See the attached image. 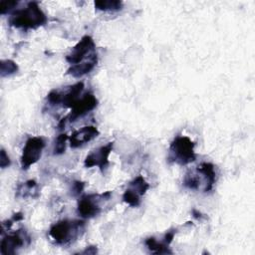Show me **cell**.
<instances>
[{
    "mask_svg": "<svg viewBox=\"0 0 255 255\" xmlns=\"http://www.w3.org/2000/svg\"><path fill=\"white\" fill-rule=\"evenodd\" d=\"M47 22V16L39 7L37 2H29L25 8L14 11L9 19L8 23L10 26H13L22 30L37 29L40 26H43Z\"/></svg>",
    "mask_w": 255,
    "mask_h": 255,
    "instance_id": "cell-1",
    "label": "cell"
},
{
    "mask_svg": "<svg viewBox=\"0 0 255 255\" xmlns=\"http://www.w3.org/2000/svg\"><path fill=\"white\" fill-rule=\"evenodd\" d=\"M85 230V222L82 220H60L50 228V236L59 245H67L75 241Z\"/></svg>",
    "mask_w": 255,
    "mask_h": 255,
    "instance_id": "cell-2",
    "label": "cell"
},
{
    "mask_svg": "<svg viewBox=\"0 0 255 255\" xmlns=\"http://www.w3.org/2000/svg\"><path fill=\"white\" fill-rule=\"evenodd\" d=\"M195 143L184 135L176 136L170 143L168 159L179 165H185L195 160Z\"/></svg>",
    "mask_w": 255,
    "mask_h": 255,
    "instance_id": "cell-3",
    "label": "cell"
},
{
    "mask_svg": "<svg viewBox=\"0 0 255 255\" xmlns=\"http://www.w3.org/2000/svg\"><path fill=\"white\" fill-rule=\"evenodd\" d=\"M96 45L91 36H84L66 56V61L71 65H78L88 61L96 55Z\"/></svg>",
    "mask_w": 255,
    "mask_h": 255,
    "instance_id": "cell-4",
    "label": "cell"
},
{
    "mask_svg": "<svg viewBox=\"0 0 255 255\" xmlns=\"http://www.w3.org/2000/svg\"><path fill=\"white\" fill-rule=\"evenodd\" d=\"M44 147L45 141L42 137L33 136L28 138L22 150L20 159L21 168L28 169L32 164L36 163L40 159Z\"/></svg>",
    "mask_w": 255,
    "mask_h": 255,
    "instance_id": "cell-5",
    "label": "cell"
},
{
    "mask_svg": "<svg viewBox=\"0 0 255 255\" xmlns=\"http://www.w3.org/2000/svg\"><path fill=\"white\" fill-rule=\"evenodd\" d=\"M98 106V100L93 94H86L82 98H80L71 108V113L62 119L59 123L58 128H63L65 127L66 122H75L78 118H81L93 111Z\"/></svg>",
    "mask_w": 255,
    "mask_h": 255,
    "instance_id": "cell-6",
    "label": "cell"
},
{
    "mask_svg": "<svg viewBox=\"0 0 255 255\" xmlns=\"http://www.w3.org/2000/svg\"><path fill=\"white\" fill-rule=\"evenodd\" d=\"M111 195V191H107L102 194H91L83 196L78 201L77 211L79 215H81L84 218H91L98 215L101 212L99 201L101 199H109Z\"/></svg>",
    "mask_w": 255,
    "mask_h": 255,
    "instance_id": "cell-7",
    "label": "cell"
},
{
    "mask_svg": "<svg viewBox=\"0 0 255 255\" xmlns=\"http://www.w3.org/2000/svg\"><path fill=\"white\" fill-rule=\"evenodd\" d=\"M29 243H30V237L28 236L25 230L21 229L16 231L13 234H8L2 238L0 252L3 255L15 254L17 249Z\"/></svg>",
    "mask_w": 255,
    "mask_h": 255,
    "instance_id": "cell-8",
    "label": "cell"
},
{
    "mask_svg": "<svg viewBox=\"0 0 255 255\" xmlns=\"http://www.w3.org/2000/svg\"><path fill=\"white\" fill-rule=\"evenodd\" d=\"M113 147H114V141H111V142H108L106 145H103L98 149L93 150L91 153H89L86 156L85 166L86 167L99 166L100 170L104 172L105 169L110 164L109 155L112 152Z\"/></svg>",
    "mask_w": 255,
    "mask_h": 255,
    "instance_id": "cell-9",
    "label": "cell"
},
{
    "mask_svg": "<svg viewBox=\"0 0 255 255\" xmlns=\"http://www.w3.org/2000/svg\"><path fill=\"white\" fill-rule=\"evenodd\" d=\"M99 134H100V131L96 127H94V126L83 127L82 128L72 132V134L69 137L70 145L73 148H77V147L93 140Z\"/></svg>",
    "mask_w": 255,
    "mask_h": 255,
    "instance_id": "cell-10",
    "label": "cell"
},
{
    "mask_svg": "<svg viewBox=\"0 0 255 255\" xmlns=\"http://www.w3.org/2000/svg\"><path fill=\"white\" fill-rule=\"evenodd\" d=\"M196 170L202 175L204 180V192H208L213 188V185L216 180V174L214 171V165L210 162H202L200 163Z\"/></svg>",
    "mask_w": 255,
    "mask_h": 255,
    "instance_id": "cell-11",
    "label": "cell"
},
{
    "mask_svg": "<svg viewBox=\"0 0 255 255\" xmlns=\"http://www.w3.org/2000/svg\"><path fill=\"white\" fill-rule=\"evenodd\" d=\"M97 63H98V54L94 55L91 59H89L86 62H83V63L78 64V65L71 66L68 69L67 74L72 75L75 78H80V77L90 73L96 67Z\"/></svg>",
    "mask_w": 255,
    "mask_h": 255,
    "instance_id": "cell-12",
    "label": "cell"
},
{
    "mask_svg": "<svg viewBox=\"0 0 255 255\" xmlns=\"http://www.w3.org/2000/svg\"><path fill=\"white\" fill-rule=\"evenodd\" d=\"M84 90L83 82H78L77 84L70 87V89L63 95L62 94V106L65 108H72L73 105L80 99V95Z\"/></svg>",
    "mask_w": 255,
    "mask_h": 255,
    "instance_id": "cell-13",
    "label": "cell"
},
{
    "mask_svg": "<svg viewBox=\"0 0 255 255\" xmlns=\"http://www.w3.org/2000/svg\"><path fill=\"white\" fill-rule=\"evenodd\" d=\"M39 195V189L37 182L35 180H27L26 182H23L18 185L17 191H16V196L17 197H22V198H27V197H38Z\"/></svg>",
    "mask_w": 255,
    "mask_h": 255,
    "instance_id": "cell-14",
    "label": "cell"
},
{
    "mask_svg": "<svg viewBox=\"0 0 255 255\" xmlns=\"http://www.w3.org/2000/svg\"><path fill=\"white\" fill-rule=\"evenodd\" d=\"M145 245L148 250L154 254H171L172 252L168 249V244H166L163 240L157 241L154 237H149L145 239Z\"/></svg>",
    "mask_w": 255,
    "mask_h": 255,
    "instance_id": "cell-15",
    "label": "cell"
},
{
    "mask_svg": "<svg viewBox=\"0 0 255 255\" xmlns=\"http://www.w3.org/2000/svg\"><path fill=\"white\" fill-rule=\"evenodd\" d=\"M94 4L95 8L101 11H118L123 8V2L119 0H98Z\"/></svg>",
    "mask_w": 255,
    "mask_h": 255,
    "instance_id": "cell-16",
    "label": "cell"
},
{
    "mask_svg": "<svg viewBox=\"0 0 255 255\" xmlns=\"http://www.w3.org/2000/svg\"><path fill=\"white\" fill-rule=\"evenodd\" d=\"M129 188L135 191L139 196H142L149 188V184L142 175H138L129 182Z\"/></svg>",
    "mask_w": 255,
    "mask_h": 255,
    "instance_id": "cell-17",
    "label": "cell"
},
{
    "mask_svg": "<svg viewBox=\"0 0 255 255\" xmlns=\"http://www.w3.org/2000/svg\"><path fill=\"white\" fill-rule=\"evenodd\" d=\"M18 71L17 64L12 60H2L0 63V75L1 77L11 76Z\"/></svg>",
    "mask_w": 255,
    "mask_h": 255,
    "instance_id": "cell-18",
    "label": "cell"
},
{
    "mask_svg": "<svg viewBox=\"0 0 255 255\" xmlns=\"http://www.w3.org/2000/svg\"><path fill=\"white\" fill-rule=\"evenodd\" d=\"M123 200L131 207H137L140 204V196L129 187L124 192Z\"/></svg>",
    "mask_w": 255,
    "mask_h": 255,
    "instance_id": "cell-19",
    "label": "cell"
},
{
    "mask_svg": "<svg viewBox=\"0 0 255 255\" xmlns=\"http://www.w3.org/2000/svg\"><path fill=\"white\" fill-rule=\"evenodd\" d=\"M200 178L198 174H195L193 172L191 173H187L184 176L183 179V184L184 186H186L189 189H198L199 185H200Z\"/></svg>",
    "mask_w": 255,
    "mask_h": 255,
    "instance_id": "cell-20",
    "label": "cell"
},
{
    "mask_svg": "<svg viewBox=\"0 0 255 255\" xmlns=\"http://www.w3.org/2000/svg\"><path fill=\"white\" fill-rule=\"evenodd\" d=\"M68 135L66 133H61L55 140L54 145V154H61L66 150V141L68 139Z\"/></svg>",
    "mask_w": 255,
    "mask_h": 255,
    "instance_id": "cell-21",
    "label": "cell"
},
{
    "mask_svg": "<svg viewBox=\"0 0 255 255\" xmlns=\"http://www.w3.org/2000/svg\"><path fill=\"white\" fill-rule=\"evenodd\" d=\"M47 101L51 106H56L62 103V94L58 90H52L47 95Z\"/></svg>",
    "mask_w": 255,
    "mask_h": 255,
    "instance_id": "cell-22",
    "label": "cell"
},
{
    "mask_svg": "<svg viewBox=\"0 0 255 255\" xmlns=\"http://www.w3.org/2000/svg\"><path fill=\"white\" fill-rule=\"evenodd\" d=\"M18 1H2L0 4V9L2 14H6L11 11L15 6H17Z\"/></svg>",
    "mask_w": 255,
    "mask_h": 255,
    "instance_id": "cell-23",
    "label": "cell"
},
{
    "mask_svg": "<svg viewBox=\"0 0 255 255\" xmlns=\"http://www.w3.org/2000/svg\"><path fill=\"white\" fill-rule=\"evenodd\" d=\"M10 163H11V161H10V158H9L8 154L2 148L1 152H0V166L2 168H5V167H8L10 165Z\"/></svg>",
    "mask_w": 255,
    "mask_h": 255,
    "instance_id": "cell-24",
    "label": "cell"
},
{
    "mask_svg": "<svg viewBox=\"0 0 255 255\" xmlns=\"http://www.w3.org/2000/svg\"><path fill=\"white\" fill-rule=\"evenodd\" d=\"M84 186H85L84 182L79 181V180L74 181L73 185H72V193H73V195H79L83 191Z\"/></svg>",
    "mask_w": 255,
    "mask_h": 255,
    "instance_id": "cell-25",
    "label": "cell"
},
{
    "mask_svg": "<svg viewBox=\"0 0 255 255\" xmlns=\"http://www.w3.org/2000/svg\"><path fill=\"white\" fill-rule=\"evenodd\" d=\"M174 235H175V231H168V232H166V233L164 234L162 240H163L166 244L169 245V244L172 242V240H173V238H174Z\"/></svg>",
    "mask_w": 255,
    "mask_h": 255,
    "instance_id": "cell-26",
    "label": "cell"
},
{
    "mask_svg": "<svg viewBox=\"0 0 255 255\" xmlns=\"http://www.w3.org/2000/svg\"><path fill=\"white\" fill-rule=\"evenodd\" d=\"M83 254H95L97 253V248L95 246H89L86 250L82 252Z\"/></svg>",
    "mask_w": 255,
    "mask_h": 255,
    "instance_id": "cell-27",
    "label": "cell"
},
{
    "mask_svg": "<svg viewBox=\"0 0 255 255\" xmlns=\"http://www.w3.org/2000/svg\"><path fill=\"white\" fill-rule=\"evenodd\" d=\"M192 213L194 214L193 216H194L195 218H200V217H201V214H200V212H197L195 209H193V210H192Z\"/></svg>",
    "mask_w": 255,
    "mask_h": 255,
    "instance_id": "cell-28",
    "label": "cell"
}]
</instances>
